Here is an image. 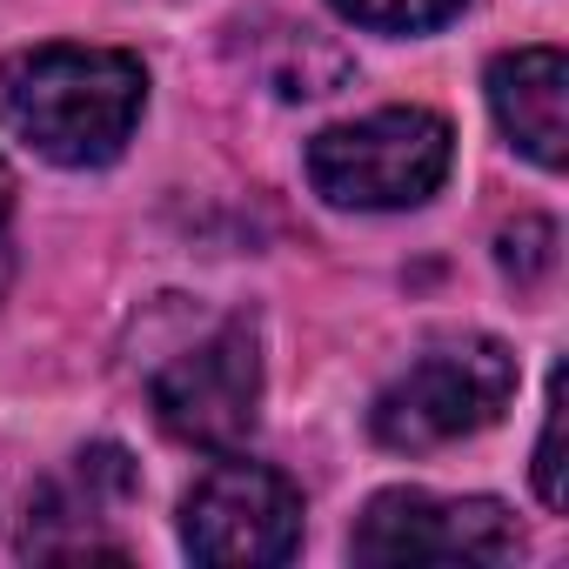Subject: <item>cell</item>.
Returning <instances> with one entry per match:
<instances>
[{"label": "cell", "mask_w": 569, "mask_h": 569, "mask_svg": "<svg viewBox=\"0 0 569 569\" xmlns=\"http://www.w3.org/2000/svg\"><path fill=\"white\" fill-rule=\"evenodd\" d=\"M329 8L369 34H436L449 28L469 0H329Z\"/></svg>", "instance_id": "ba28073f"}, {"label": "cell", "mask_w": 569, "mask_h": 569, "mask_svg": "<svg viewBox=\"0 0 569 569\" xmlns=\"http://www.w3.org/2000/svg\"><path fill=\"white\" fill-rule=\"evenodd\" d=\"M536 496L549 509L569 502V482H562V369L549 376V409H542V436H536Z\"/></svg>", "instance_id": "30bf717a"}, {"label": "cell", "mask_w": 569, "mask_h": 569, "mask_svg": "<svg viewBox=\"0 0 569 569\" xmlns=\"http://www.w3.org/2000/svg\"><path fill=\"white\" fill-rule=\"evenodd\" d=\"M496 261H502V274L516 281V289H536V281L556 268V221L516 214V221L496 234Z\"/></svg>", "instance_id": "9c48e42d"}, {"label": "cell", "mask_w": 569, "mask_h": 569, "mask_svg": "<svg viewBox=\"0 0 569 569\" xmlns=\"http://www.w3.org/2000/svg\"><path fill=\"white\" fill-rule=\"evenodd\" d=\"M148 108V68L128 48L48 41L0 61V128L54 168H108Z\"/></svg>", "instance_id": "6da1fadb"}, {"label": "cell", "mask_w": 569, "mask_h": 569, "mask_svg": "<svg viewBox=\"0 0 569 569\" xmlns=\"http://www.w3.org/2000/svg\"><path fill=\"white\" fill-rule=\"evenodd\" d=\"M8 214H14V168L0 161V228H8Z\"/></svg>", "instance_id": "8fae6325"}, {"label": "cell", "mask_w": 569, "mask_h": 569, "mask_svg": "<svg viewBox=\"0 0 569 569\" xmlns=\"http://www.w3.org/2000/svg\"><path fill=\"white\" fill-rule=\"evenodd\" d=\"M456 161V134L429 108H376L362 121H336L309 141V181L329 208L396 214L422 208Z\"/></svg>", "instance_id": "7a4b0ae2"}, {"label": "cell", "mask_w": 569, "mask_h": 569, "mask_svg": "<svg viewBox=\"0 0 569 569\" xmlns=\"http://www.w3.org/2000/svg\"><path fill=\"white\" fill-rule=\"evenodd\" d=\"M516 396V356L496 336H456L416 356L369 409V436L396 456L449 449L462 436H482Z\"/></svg>", "instance_id": "3957f363"}, {"label": "cell", "mask_w": 569, "mask_h": 569, "mask_svg": "<svg viewBox=\"0 0 569 569\" xmlns=\"http://www.w3.org/2000/svg\"><path fill=\"white\" fill-rule=\"evenodd\" d=\"M482 94H489L502 141L522 148L536 168L562 174V161H569V61H562V48L496 54L482 74Z\"/></svg>", "instance_id": "52a82bcc"}, {"label": "cell", "mask_w": 569, "mask_h": 569, "mask_svg": "<svg viewBox=\"0 0 569 569\" xmlns=\"http://www.w3.org/2000/svg\"><path fill=\"white\" fill-rule=\"evenodd\" d=\"M148 402H154V422L174 442L208 449V456L241 449L248 429H254V409H261V336H254V322L234 316L208 342L181 349L154 376Z\"/></svg>", "instance_id": "5b68a950"}, {"label": "cell", "mask_w": 569, "mask_h": 569, "mask_svg": "<svg viewBox=\"0 0 569 569\" xmlns=\"http://www.w3.org/2000/svg\"><path fill=\"white\" fill-rule=\"evenodd\" d=\"M356 562H516L522 529L496 496H429V489H382L356 536Z\"/></svg>", "instance_id": "8992f818"}, {"label": "cell", "mask_w": 569, "mask_h": 569, "mask_svg": "<svg viewBox=\"0 0 569 569\" xmlns=\"http://www.w3.org/2000/svg\"><path fill=\"white\" fill-rule=\"evenodd\" d=\"M181 549L208 569H274L302 549V489L248 456H221L181 496Z\"/></svg>", "instance_id": "277c9868"}]
</instances>
